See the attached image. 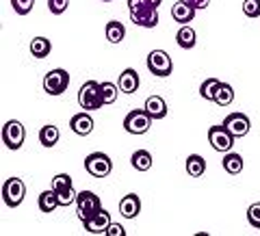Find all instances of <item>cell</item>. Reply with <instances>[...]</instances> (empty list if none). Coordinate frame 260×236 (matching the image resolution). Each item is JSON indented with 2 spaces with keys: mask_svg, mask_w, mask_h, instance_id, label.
Listing matches in <instances>:
<instances>
[{
  "mask_svg": "<svg viewBox=\"0 0 260 236\" xmlns=\"http://www.w3.org/2000/svg\"><path fill=\"white\" fill-rule=\"evenodd\" d=\"M72 178H70V174H59V176H54L52 178V189L54 191H68V189H72Z\"/></svg>",
  "mask_w": 260,
  "mask_h": 236,
  "instance_id": "obj_29",
  "label": "cell"
},
{
  "mask_svg": "<svg viewBox=\"0 0 260 236\" xmlns=\"http://www.w3.org/2000/svg\"><path fill=\"white\" fill-rule=\"evenodd\" d=\"M78 104H80V109H85V111L102 109L104 100H102V93H100V83H95V80H87V83L80 87V91H78Z\"/></svg>",
  "mask_w": 260,
  "mask_h": 236,
  "instance_id": "obj_1",
  "label": "cell"
},
{
  "mask_svg": "<svg viewBox=\"0 0 260 236\" xmlns=\"http://www.w3.org/2000/svg\"><path fill=\"white\" fill-rule=\"evenodd\" d=\"M102 210V201L93 191H80L76 197V213L80 217V221L98 215Z\"/></svg>",
  "mask_w": 260,
  "mask_h": 236,
  "instance_id": "obj_6",
  "label": "cell"
},
{
  "mask_svg": "<svg viewBox=\"0 0 260 236\" xmlns=\"http://www.w3.org/2000/svg\"><path fill=\"white\" fill-rule=\"evenodd\" d=\"M208 143L215 152L225 154V152H230L234 148V137L223 124L221 126H210L208 128Z\"/></svg>",
  "mask_w": 260,
  "mask_h": 236,
  "instance_id": "obj_8",
  "label": "cell"
},
{
  "mask_svg": "<svg viewBox=\"0 0 260 236\" xmlns=\"http://www.w3.org/2000/svg\"><path fill=\"white\" fill-rule=\"evenodd\" d=\"M243 13L247 18H260V0H245L243 3Z\"/></svg>",
  "mask_w": 260,
  "mask_h": 236,
  "instance_id": "obj_33",
  "label": "cell"
},
{
  "mask_svg": "<svg viewBox=\"0 0 260 236\" xmlns=\"http://www.w3.org/2000/svg\"><path fill=\"white\" fill-rule=\"evenodd\" d=\"M130 165H133V169H137V172H150L152 169V154L148 150H137L133 152V156H130Z\"/></svg>",
  "mask_w": 260,
  "mask_h": 236,
  "instance_id": "obj_23",
  "label": "cell"
},
{
  "mask_svg": "<svg viewBox=\"0 0 260 236\" xmlns=\"http://www.w3.org/2000/svg\"><path fill=\"white\" fill-rule=\"evenodd\" d=\"M107 236H126V227L121 223H111L107 230Z\"/></svg>",
  "mask_w": 260,
  "mask_h": 236,
  "instance_id": "obj_35",
  "label": "cell"
},
{
  "mask_svg": "<svg viewBox=\"0 0 260 236\" xmlns=\"http://www.w3.org/2000/svg\"><path fill=\"white\" fill-rule=\"evenodd\" d=\"M37 206H39V210H42V213H54V210L61 206V204H59V197H56V191L52 189V186H50L48 191L39 193Z\"/></svg>",
  "mask_w": 260,
  "mask_h": 236,
  "instance_id": "obj_19",
  "label": "cell"
},
{
  "mask_svg": "<svg viewBox=\"0 0 260 236\" xmlns=\"http://www.w3.org/2000/svg\"><path fill=\"white\" fill-rule=\"evenodd\" d=\"M104 35H107L111 44H121L126 37V26L117 20H111V22H107V26H104Z\"/></svg>",
  "mask_w": 260,
  "mask_h": 236,
  "instance_id": "obj_25",
  "label": "cell"
},
{
  "mask_svg": "<svg viewBox=\"0 0 260 236\" xmlns=\"http://www.w3.org/2000/svg\"><path fill=\"white\" fill-rule=\"evenodd\" d=\"M176 44L182 48V50H191V48H195V44H198V32H195L193 26H189V24H182L180 30L176 32Z\"/></svg>",
  "mask_w": 260,
  "mask_h": 236,
  "instance_id": "obj_17",
  "label": "cell"
},
{
  "mask_svg": "<svg viewBox=\"0 0 260 236\" xmlns=\"http://www.w3.org/2000/svg\"><path fill=\"white\" fill-rule=\"evenodd\" d=\"M68 87H70V74L63 68L50 70L44 76V91L48 95H61L68 91Z\"/></svg>",
  "mask_w": 260,
  "mask_h": 236,
  "instance_id": "obj_5",
  "label": "cell"
},
{
  "mask_svg": "<svg viewBox=\"0 0 260 236\" xmlns=\"http://www.w3.org/2000/svg\"><path fill=\"white\" fill-rule=\"evenodd\" d=\"M111 223H113V221H111V213H107V210L102 208L98 215L85 219L83 227H85L89 234H107V230H109Z\"/></svg>",
  "mask_w": 260,
  "mask_h": 236,
  "instance_id": "obj_12",
  "label": "cell"
},
{
  "mask_svg": "<svg viewBox=\"0 0 260 236\" xmlns=\"http://www.w3.org/2000/svg\"><path fill=\"white\" fill-rule=\"evenodd\" d=\"M28 50L35 59H46V56L52 52V44H50L48 37H35V39H30Z\"/></svg>",
  "mask_w": 260,
  "mask_h": 236,
  "instance_id": "obj_21",
  "label": "cell"
},
{
  "mask_svg": "<svg viewBox=\"0 0 260 236\" xmlns=\"http://www.w3.org/2000/svg\"><path fill=\"white\" fill-rule=\"evenodd\" d=\"M117 85H119V91H121V93H126V95L135 93L137 89H139V85H141L139 72L133 70V68H126V70L119 74V78H117Z\"/></svg>",
  "mask_w": 260,
  "mask_h": 236,
  "instance_id": "obj_14",
  "label": "cell"
},
{
  "mask_svg": "<svg viewBox=\"0 0 260 236\" xmlns=\"http://www.w3.org/2000/svg\"><path fill=\"white\" fill-rule=\"evenodd\" d=\"M143 109L148 111V115L154 119V121H158V119H165L167 117V102H165V97H160V95H150L148 100H145L143 104Z\"/></svg>",
  "mask_w": 260,
  "mask_h": 236,
  "instance_id": "obj_16",
  "label": "cell"
},
{
  "mask_svg": "<svg viewBox=\"0 0 260 236\" xmlns=\"http://www.w3.org/2000/svg\"><path fill=\"white\" fill-rule=\"evenodd\" d=\"M232 102H234V89H232V85L221 83V87H219V91L215 95V104H217V107H221V109H225V107H230Z\"/></svg>",
  "mask_w": 260,
  "mask_h": 236,
  "instance_id": "obj_27",
  "label": "cell"
},
{
  "mask_svg": "<svg viewBox=\"0 0 260 236\" xmlns=\"http://www.w3.org/2000/svg\"><path fill=\"white\" fill-rule=\"evenodd\" d=\"M247 221L254 230H260V201H256V204H251L247 208Z\"/></svg>",
  "mask_w": 260,
  "mask_h": 236,
  "instance_id": "obj_31",
  "label": "cell"
},
{
  "mask_svg": "<svg viewBox=\"0 0 260 236\" xmlns=\"http://www.w3.org/2000/svg\"><path fill=\"white\" fill-rule=\"evenodd\" d=\"M219 87H221V80L219 78H206L204 83L200 85V95L208 102H215V95L219 91Z\"/></svg>",
  "mask_w": 260,
  "mask_h": 236,
  "instance_id": "obj_26",
  "label": "cell"
},
{
  "mask_svg": "<svg viewBox=\"0 0 260 236\" xmlns=\"http://www.w3.org/2000/svg\"><path fill=\"white\" fill-rule=\"evenodd\" d=\"M126 3H128V9L130 11L141 9V7H148V5H145V0H126Z\"/></svg>",
  "mask_w": 260,
  "mask_h": 236,
  "instance_id": "obj_37",
  "label": "cell"
},
{
  "mask_svg": "<svg viewBox=\"0 0 260 236\" xmlns=\"http://www.w3.org/2000/svg\"><path fill=\"white\" fill-rule=\"evenodd\" d=\"M85 169H87V174L93 178H107L113 172V160L109 154H104V152H91L85 158Z\"/></svg>",
  "mask_w": 260,
  "mask_h": 236,
  "instance_id": "obj_2",
  "label": "cell"
},
{
  "mask_svg": "<svg viewBox=\"0 0 260 236\" xmlns=\"http://www.w3.org/2000/svg\"><path fill=\"white\" fill-rule=\"evenodd\" d=\"M24 139H26V130H24L22 121L18 119H9L7 124L3 126V141L9 150H20L24 145Z\"/></svg>",
  "mask_w": 260,
  "mask_h": 236,
  "instance_id": "obj_9",
  "label": "cell"
},
{
  "mask_svg": "<svg viewBox=\"0 0 260 236\" xmlns=\"http://www.w3.org/2000/svg\"><path fill=\"white\" fill-rule=\"evenodd\" d=\"M11 7L18 15H28L35 7V0H11Z\"/></svg>",
  "mask_w": 260,
  "mask_h": 236,
  "instance_id": "obj_30",
  "label": "cell"
},
{
  "mask_svg": "<svg viewBox=\"0 0 260 236\" xmlns=\"http://www.w3.org/2000/svg\"><path fill=\"white\" fill-rule=\"evenodd\" d=\"M100 93H102L104 104H113V102L117 100V95H119V85L104 80V83H100Z\"/></svg>",
  "mask_w": 260,
  "mask_h": 236,
  "instance_id": "obj_28",
  "label": "cell"
},
{
  "mask_svg": "<svg viewBox=\"0 0 260 236\" xmlns=\"http://www.w3.org/2000/svg\"><path fill=\"white\" fill-rule=\"evenodd\" d=\"M184 169H186V174H189L191 178H202L206 174V160H204V156H200V154H191V156L186 158Z\"/></svg>",
  "mask_w": 260,
  "mask_h": 236,
  "instance_id": "obj_24",
  "label": "cell"
},
{
  "mask_svg": "<svg viewBox=\"0 0 260 236\" xmlns=\"http://www.w3.org/2000/svg\"><path fill=\"white\" fill-rule=\"evenodd\" d=\"M152 117L145 109H135L124 117V130L128 134H145L152 128Z\"/></svg>",
  "mask_w": 260,
  "mask_h": 236,
  "instance_id": "obj_3",
  "label": "cell"
},
{
  "mask_svg": "<svg viewBox=\"0 0 260 236\" xmlns=\"http://www.w3.org/2000/svg\"><path fill=\"white\" fill-rule=\"evenodd\" d=\"M26 197V184L22 178H9L3 184V201L9 208H18Z\"/></svg>",
  "mask_w": 260,
  "mask_h": 236,
  "instance_id": "obj_4",
  "label": "cell"
},
{
  "mask_svg": "<svg viewBox=\"0 0 260 236\" xmlns=\"http://www.w3.org/2000/svg\"><path fill=\"white\" fill-rule=\"evenodd\" d=\"M162 3V0H145V5L148 7H154V9H158V5Z\"/></svg>",
  "mask_w": 260,
  "mask_h": 236,
  "instance_id": "obj_38",
  "label": "cell"
},
{
  "mask_svg": "<svg viewBox=\"0 0 260 236\" xmlns=\"http://www.w3.org/2000/svg\"><path fill=\"white\" fill-rule=\"evenodd\" d=\"M182 3L186 5H191L195 11H200V9H206V7L210 5V0H182Z\"/></svg>",
  "mask_w": 260,
  "mask_h": 236,
  "instance_id": "obj_36",
  "label": "cell"
},
{
  "mask_svg": "<svg viewBox=\"0 0 260 236\" xmlns=\"http://www.w3.org/2000/svg\"><path fill=\"white\" fill-rule=\"evenodd\" d=\"M172 18H174V22H178V24H189V22H193V18H195V9H193L191 5L182 3V0H178V3L172 7Z\"/></svg>",
  "mask_w": 260,
  "mask_h": 236,
  "instance_id": "obj_18",
  "label": "cell"
},
{
  "mask_svg": "<svg viewBox=\"0 0 260 236\" xmlns=\"http://www.w3.org/2000/svg\"><path fill=\"white\" fill-rule=\"evenodd\" d=\"M148 70L150 74L158 78H167L174 72V61L165 50H152L148 54Z\"/></svg>",
  "mask_w": 260,
  "mask_h": 236,
  "instance_id": "obj_7",
  "label": "cell"
},
{
  "mask_svg": "<svg viewBox=\"0 0 260 236\" xmlns=\"http://www.w3.org/2000/svg\"><path fill=\"white\" fill-rule=\"evenodd\" d=\"M102 3H113V0H102Z\"/></svg>",
  "mask_w": 260,
  "mask_h": 236,
  "instance_id": "obj_39",
  "label": "cell"
},
{
  "mask_svg": "<svg viewBox=\"0 0 260 236\" xmlns=\"http://www.w3.org/2000/svg\"><path fill=\"white\" fill-rule=\"evenodd\" d=\"M141 213V199L137 193H128L119 201V215L124 219H137Z\"/></svg>",
  "mask_w": 260,
  "mask_h": 236,
  "instance_id": "obj_15",
  "label": "cell"
},
{
  "mask_svg": "<svg viewBox=\"0 0 260 236\" xmlns=\"http://www.w3.org/2000/svg\"><path fill=\"white\" fill-rule=\"evenodd\" d=\"M56 197H59L61 206H70V204H76L78 193L74 191V186H72V189H68V191H56Z\"/></svg>",
  "mask_w": 260,
  "mask_h": 236,
  "instance_id": "obj_32",
  "label": "cell"
},
{
  "mask_svg": "<svg viewBox=\"0 0 260 236\" xmlns=\"http://www.w3.org/2000/svg\"><path fill=\"white\" fill-rule=\"evenodd\" d=\"M70 7V0H48V9H50L52 15H61L68 11Z\"/></svg>",
  "mask_w": 260,
  "mask_h": 236,
  "instance_id": "obj_34",
  "label": "cell"
},
{
  "mask_svg": "<svg viewBox=\"0 0 260 236\" xmlns=\"http://www.w3.org/2000/svg\"><path fill=\"white\" fill-rule=\"evenodd\" d=\"M130 20L141 28H154L158 24V9H154V7H141V9L130 11Z\"/></svg>",
  "mask_w": 260,
  "mask_h": 236,
  "instance_id": "obj_11",
  "label": "cell"
},
{
  "mask_svg": "<svg viewBox=\"0 0 260 236\" xmlns=\"http://www.w3.org/2000/svg\"><path fill=\"white\" fill-rule=\"evenodd\" d=\"M223 126L230 130L232 132V137L234 139H243L247 132H249V128H251V121H249V117L245 115V113H241V111H237V113H230L225 119H223Z\"/></svg>",
  "mask_w": 260,
  "mask_h": 236,
  "instance_id": "obj_10",
  "label": "cell"
},
{
  "mask_svg": "<svg viewBox=\"0 0 260 236\" xmlns=\"http://www.w3.org/2000/svg\"><path fill=\"white\" fill-rule=\"evenodd\" d=\"M59 139H61V130L52 124H46L39 130V143H42L44 148H54V145L59 143Z\"/></svg>",
  "mask_w": 260,
  "mask_h": 236,
  "instance_id": "obj_20",
  "label": "cell"
},
{
  "mask_svg": "<svg viewBox=\"0 0 260 236\" xmlns=\"http://www.w3.org/2000/svg\"><path fill=\"white\" fill-rule=\"evenodd\" d=\"M93 126H95V121H93L91 115H89V111H80V113H76V115L70 119L72 132L78 134V137L91 134V132H93Z\"/></svg>",
  "mask_w": 260,
  "mask_h": 236,
  "instance_id": "obj_13",
  "label": "cell"
},
{
  "mask_svg": "<svg viewBox=\"0 0 260 236\" xmlns=\"http://www.w3.org/2000/svg\"><path fill=\"white\" fill-rule=\"evenodd\" d=\"M223 169L228 174H232V176H237V174H241L243 172V167H245V160H243V156L241 154H237V152H225V156H223Z\"/></svg>",
  "mask_w": 260,
  "mask_h": 236,
  "instance_id": "obj_22",
  "label": "cell"
}]
</instances>
